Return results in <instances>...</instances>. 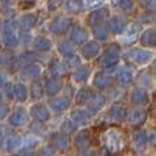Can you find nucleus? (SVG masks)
<instances>
[{
    "mask_svg": "<svg viewBox=\"0 0 156 156\" xmlns=\"http://www.w3.org/2000/svg\"><path fill=\"white\" fill-rule=\"evenodd\" d=\"M89 76H90V67L89 66H78L77 70L71 76V80H73V82H77V83L85 82L89 78Z\"/></svg>",
    "mask_w": 156,
    "mask_h": 156,
    "instance_id": "obj_22",
    "label": "nucleus"
},
{
    "mask_svg": "<svg viewBox=\"0 0 156 156\" xmlns=\"http://www.w3.org/2000/svg\"><path fill=\"white\" fill-rule=\"evenodd\" d=\"M148 138L149 136L145 130H136L132 134V144L136 151L138 152L144 151L147 148V145H148Z\"/></svg>",
    "mask_w": 156,
    "mask_h": 156,
    "instance_id": "obj_10",
    "label": "nucleus"
},
{
    "mask_svg": "<svg viewBox=\"0 0 156 156\" xmlns=\"http://www.w3.org/2000/svg\"><path fill=\"white\" fill-rule=\"evenodd\" d=\"M70 103H69V99L66 97H60V99H55L54 101L51 103V108L55 114H62L65 112L66 110L69 108Z\"/></svg>",
    "mask_w": 156,
    "mask_h": 156,
    "instance_id": "obj_25",
    "label": "nucleus"
},
{
    "mask_svg": "<svg viewBox=\"0 0 156 156\" xmlns=\"http://www.w3.org/2000/svg\"><path fill=\"white\" fill-rule=\"evenodd\" d=\"M151 114L156 118V100L154 101V104H152V107H151Z\"/></svg>",
    "mask_w": 156,
    "mask_h": 156,
    "instance_id": "obj_51",
    "label": "nucleus"
},
{
    "mask_svg": "<svg viewBox=\"0 0 156 156\" xmlns=\"http://www.w3.org/2000/svg\"><path fill=\"white\" fill-rule=\"evenodd\" d=\"M90 144H92L90 130H82L74 137V147L82 154L90 147Z\"/></svg>",
    "mask_w": 156,
    "mask_h": 156,
    "instance_id": "obj_8",
    "label": "nucleus"
},
{
    "mask_svg": "<svg viewBox=\"0 0 156 156\" xmlns=\"http://www.w3.org/2000/svg\"><path fill=\"white\" fill-rule=\"evenodd\" d=\"M105 96L104 94H90L89 100L86 101L88 104V110L90 111L92 114H96L101 110L103 107L105 105Z\"/></svg>",
    "mask_w": 156,
    "mask_h": 156,
    "instance_id": "obj_12",
    "label": "nucleus"
},
{
    "mask_svg": "<svg viewBox=\"0 0 156 156\" xmlns=\"http://www.w3.org/2000/svg\"><path fill=\"white\" fill-rule=\"evenodd\" d=\"M110 85H111V78L108 76H105V74H103V73H97L96 76H94V78H93V86L96 89L104 90V89H107Z\"/></svg>",
    "mask_w": 156,
    "mask_h": 156,
    "instance_id": "obj_24",
    "label": "nucleus"
},
{
    "mask_svg": "<svg viewBox=\"0 0 156 156\" xmlns=\"http://www.w3.org/2000/svg\"><path fill=\"white\" fill-rule=\"evenodd\" d=\"M82 3L86 5V7H92V5H97L101 3V0H82ZM83 5V7H85Z\"/></svg>",
    "mask_w": 156,
    "mask_h": 156,
    "instance_id": "obj_47",
    "label": "nucleus"
},
{
    "mask_svg": "<svg viewBox=\"0 0 156 156\" xmlns=\"http://www.w3.org/2000/svg\"><path fill=\"white\" fill-rule=\"evenodd\" d=\"M49 74L51 77H60L65 76L66 71L62 66V62H58V60H54V62L49 65Z\"/></svg>",
    "mask_w": 156,
    "mask_h": 156,
    "instance_id": "obj_32",
    "label": "nucleus"
},
{
    "mask_svg": "<svg viewBox=\"0 0 156 156\" xmlns=\"http://www.w3.org/2000/svg\"><path fill=\"white\" fill-rule=\"evenodd\" d=\"M30 115L33 116V119L40 123L43 122H47L49 118H51V114H49V110L45 107L44 104H36L32 107L30 110Z\"/></svg>",
    "mask_w": 156,
    "mask_h": 156,
    "instance_id": "obj_11",
    "label": "nucleus"
},
{
    "mask_svg": "<svg viewBox=\"0 0 156 156\" xmlns=\"http://www.w3.org/2000/svg\"><path fill=\"white\" fill-rule=\"evenodd\" d=\"M110 16V10L108 8H97V10L92 11L88 16V22L93 26V25H97V23H101L103 21Z\"/></svg>",
    "mask_w": 156,
    "mask_h": 156,
    "instance_id": "obj_15",
    "label": "nucleus"
},
{
    "mask_svg": "<svg viewBox=\"0 0 156 156\" xmlns=\"http://www.w3.org/2000/svg\"><path fill=\"white\" fill-rule=\"evenodd\" d=\"M148 143H151V145H152V147H155V148H156V132H155V133H152V134L149 136Z\"/></svg>",
    "mask_w": 156,
    "mask_h": 156,
    "instance_id": "obj_49",
    "label": "nucleus"
},
{
    "mask_svg": "<svg viewBox=\"0 0 156 156\" xmlns=\"http://www.w3.org/2000/svg\"><path fill=\"white\" fill-rule=\"evenodd\" d=\"M132 81H133V74L130 70L122 69V70L118 71V74H116V82L119 85H129V83H132Z\"/></svg>",
    "mask_w": 156,
    "mask_h": 156,
    "instance_id": "obj_28",
    "label": "nucleus"
},
{
    "mask_svg": "<svg viewBox=\"0 0 156 156\" xmlns=\"http://www.w3.org/2000/svg\"><path fill=\"white\" fill-rule=\"evenodd\" d=\"M62 86H63V83H62V81H60L59 78L58 77H51V78H48L47 82H45V92H47L48 96L54 97V96H56L60 90H62Z\"/></svg>",
    "mask_w": 156,
    "mask_h": 156,
    "instance_id": "obj_16",
    "label": "nucleus"
},
{
    "mask_svg": "<svg viewBox=\"0 0 156 156\" xmlns=\"http://www.w3.org/2000/svg\"><path fill=\"white\" fill-rule=\"evenodd\" d=\"M133 0H118L115 3V7L121 11H130L133 8Z\"/></svg>",
    "mask_w": 156,
    "mask_h": 156,
    "instance_id": "obj_41",
    "label": "nucleus"
},
{
    "mask_svg": "<svg viewBox=\"0 0 156 156\" xmlns=\"http://www.w3.org/2000/svg\"><path fill=\"white\" fill-rule=\"evenodd\" d=\"M133 63L138 66H143V65H147L152 60V54L149 51H145V49H138V48H134L132 51L127 52L126 55Z\"/></svg>",
    "mask_w": 156,
    "mask_h": 156,
    "instance_id": "obj_6",
    "label": "nucleus"
},
{
    "mask_svg": "<svg viewBox=\"0 0 156 156\" xmlns=\"http://www.w3.org/2000/svg\"><path fill=\"white\" fill-rule=\"evenodd\" d=\"M36 23H37V16H36L34 14H27L21 21V25L25 30H30L32 27L36 26Z\"/></svg>",
    "mask_w": 156,
    "mask_h": 156,
    "instance_id": "obj_34",
    "label": "nucleus"
},
{
    "mask_svg": "<svg viewBox=\"0 0 156 156\" xmlns=\"http://www.w3.org/2000/svg\"><path fill=\"white\" fill-rule=\"evenodd\" d=\"M26 121H27L26 111H25L23 108L19 107L11 114L10 119H8V123H10V126H12V127H21L26 123Z\"/></svg>",
    "mask_w": 156,
    "mask_h": 156,
    "instance_id": "obj_13",
    "label": "nucleus"
},
{
    "mask_svg": "<svg viewBox=\"0 0 156 156\" xmlns=\"http://www.w3.org/2000/svg\"><path fill=\"white\" fill-rule=\"evenodd\" d=\"M36 2H37V0H22V3H26V4H29V5H33Z\"/></svg>",
    "mask_w": 156,
    "mask_h": 156,
    "instance_id": "obj_53",
    "label": "nucleus"
},
{
    "mask_svg": "<svg viewBox=\"0 0 156 156\" xmlns=\"http://www.w3.org/2000/svg\"><path fill=\"white\" fill-rule=\"evenodd\" d=\"M140 19H141V22H143V23H154V22L156 21V15L151 14V11H148V12L143 14Z\"/></svg>",
    "mask_w": 156,
    "mask_h": 156,
    "instance_id": "obj_43",
    "label": "nucleus"
},
{
    "mask_svg": "<svg viewBox=\"0 0 156 156\" xmlns=\"http://www.w3.org/2000/svg\"><path fill=\"white\" fill-rule=\"evenodd\" d=\"M138 3L147 11H151V12L156 11V0H138Z\"/></svg>",
    "mask_w": 156,
    "mask_h": 156,
    "instance_id": "obj_42",
    "label": "nucleus"
},
{
    "mask_svg": "<svg viewBox=\"0 0 156 156\" xmlns=\"http://www.w3.org/2000/svg\"><path fill=\"white\" fill-rule=\"evenodd\" d=\"M152 70H154L155 73H156V59L154 60V62H152Z\"/></svg>",
    "mask_w": 156,
    "mask_h": 156,
    "instance_id": "obj_56",
    "label": "nucleus"
},
{
    "mask_svg": "<svg viewBox=\"0 0 156 156\" xmlns=\"http://www.w3.org/2000/svg\"><path fill=\"white\" fill-rule=\"evenodd\" d=\"M22 144V138L19 136H10L7 140L4 141V149L5 151H14V149L19 148Z\"/></svg>",
    "mask_w": 156,
    "mask_h": 156,
    "instance_id": "obj_30",
    "label": "nucleus"
},
{
    "mask_svg": "<svg viewBox=\"0 0 156 156\" xmlns=\"http://www.w3.org/2000/svg\"><path fill=\"white\" fill-rule=\"evenodd\" d=\"M4 83H5V78L2 73H0V86H4Z\"/></svg>",
    "mask_w": 156,
    "mask_h": 156,
    "instance_id": "obj_52",
    "label": "nucleus"
},
{
    "mask_svg": "<svg viewBox=\"0 0 156 156\" xmlns=\"http://www.w3.org/2000/svg\"><path fill=\"white\" fill-rule=\"evenodd\" d=\"M18 154L19 155H29V154H32V151L29 149V147H26V149H22V151H19Z\"/></svg>",
    "mask_w": 156,
    "mask_h": 156,
    "instance_id": "obj_50",
    "label": "nucleus"
},
{
    "mask_svg": "<svg viewBox=\"0 0 156 156\" xmlns=\"http://www.w3.org/2000/svg\"><path fill=\"white\" fill-rule=\"evenodd\" d=\"M23 74L26 77H30V78H37L41 74V66L34 65V63H30V65H27L26 69L23 70Z\"/></svg>",
    "mask_w": 156,
    "mask_h": 156,
    "instance_id": "obj_36",
    "label": "nucleus"
},
{
    "mask_svg": "<svg viewBox=\"0 0 156 156\" xmlns=\"http://www.w3.org/2000/svg\"><path fill=\"white\" fill-rule=\"evenodd\" d=\"M16 23L14 21H5L3 26V40L7 47H16L19 43V37L16 33Z\"/></svg>",
    "mask_w": 156,
    "mask_h": 156,
    "instance_id": "obj_3",
    "label": "nucleus"
},
{
    "mask_svg": "<svg viewBox=\"0 0 156 156\" xmlns=\"http://www.w3.org/2000/svg\"><path fill=\"white\" fill-rule=\"evenodd\" d=\"M130 101L134 105H147L149 103V96L147 93V90L144 89H134V92L132 93Z\"/></svg>",
    "mask_w": 156,
    "mask_h": 156,
    "instance_id": "obj_18",
    "label": "nucleus"
},
{
    "mask_svg": "<svg viewBox=\"0 0 156 156\" xmlns=\"http://www.w3.org/2000/svg\"><path fill=\"white\" fill-rule=\"evenodd\" d=\"M100 54V45L96 41H89L82 47V55L85 59H94Z\"/></svg>",
    "mask_w": 156,
    "mask_h": 156,
    "instance_id": "obj_19",
    "label": "nucleus"
},
{
    "mask_svg": "<svg viewBox=\"0 0 156 156\" xmlns=\"http://www.w3.org/2000/svg\"><path fill=\"white\" fill-rule=\"evenodd\" d=\"M51 147L58 151L66 152L67 149H70V140L65 133H52L51 134Z\"/></svg>",
    "mask_w": 156,
    "mask_h": 156,
    "instance_id": "obj_7",
    "label": "nucleus"
},
{
    "mask_svg": "<svg viewBox=\"0 0 156 156\" xmlns=\"http://www.w3.org/2000/svg\"><path fill=\"white\" fill-rule=\"evenodd\" d=\"M3 138H4V134H3V130L0 129V144L3 143Z\"/></svg>",
    "mask_w": 156,
    "mask_h": 156,
    "instance_id": "obj_55",
    "label": "nucleus"
},
{
    "mask_svg": "<svg viewBox=\"0 0 156 156\" xmlns=\"http://www.w3.org/2000/svg\"><path fill=\"white\" fill-rule=\"evenodd\" d=\"M73 25V19L69 16H58L49 23V30L54 34H65Z\"/></svg>",
    "mask_w": 156,
    "mask_h": 156,
    "instance_id": "obj_5",
    "label": "nucleus"
},
{
    "mask_svg": "<svg viewBox=\"0 0 156 156\" xmlns=\"http://www.w3.org/2000/svg\"><path fill=\"white\" fill-rule=\"evenodd\" d=\"M92 115H93V114L89 110H74L73 112H71V119H73L77 125H81V123H86V122L90 119Z\"/></svg>",
    "mask_w": 156,
    "mask_h": 156,
    "instance_id": "obj_23",
    "label": "nucleus"
},
{
    "mask_svg": "<svg viewBox=\"0 0 156 156\" xmlns=\"http://www.w3.org/2000/svg\"><path fill=\"white\" fill-rule=\"evenodd\" d=\"M147 118H148V114L145 111L134 110V111H132V114L129 116V123L133 127H140L147 122Z\"/></svg>",
    "mask_w": 156,
    "mask_h": 156,
    "instance_id": "obj_17",
    "label": "nucleus"
},
{
    "mask_svg": "<svg viewBox=\"0 0 156 156\" xmlns=\"http://www.w3.org/2000/svg\"><path fill=\"white\" fill-rule=\"evenodd\" d=\"M140 43L144 47H149V48H155L156 47V29H148L141 34Z\"/></svg>",
    "mask_w": 156,
    "mask_h": 156,
    "instance_id": "obj_21",
    "label": "nucleus"
},
{
    "mask_svg": "<svg viewBox=\"0 0 156 156\" xmlns=\"http://www.w3.org/2000/svg\"><path fill=\"white\" fill-rule=\"evenodd\" d=\"M63 0H48V10L49 11H55L62 5Z\"/></svg>",
    "mask_w": 156,
    "mask_h": 156,
    "instance_id": "obj_44",
    "label": "nucleus"
},
{
    "mask_svg": "<svg viewBox=\"0 0 156 156\" xmlns=\"http://www.w3.org/2000/svg\"><path fill=\"white\" fill-rule=\"evenodd\" d=\"M119 62V47L116 44H110L105 48L103 56L99 60V66L103 70H111Z\"/></svg>",
    "mask_w": 156,
    "mask_h": 156,
    "instance_id": "obj_2",
    "label": "nucleus"
},
{
    "mask_svg": "<svg viewBox=\"0 0 156 156\" xmlns=\"http://www.w3.org/2000/svg\"><path fill=\"white\" fill-rule=\"evenodd\" d=\"M127 25L126 19L123 18V16H112V18L108 21L107 23V30H110L112 34H119V33H122V30L125 29V26Z\"/></svg>",
    "mask_w": 156,
    "mask_h": 156,
    "instance_id": "obj_14",
    "label": "nucleus"
},
{
    "mask_svg": "<svg viewBox=\"0 0 156 156\" xmlns=\"http://www.w3.org/2000/svg\"><path fill=\"white\" fill-rule=\"evenodd\" d=\"M2 100H3V96H2V93H0V101H2Z\"/></svg>",
    "mask_w": 156,
    "mask_h": 156,
    "instance_id": "obj_57",
    "label": "nucleus"
},
{
    "mask_svg": "<svg viewBox=\"0 0 156 156\" xmlns=\"http://www.w3.org/2000/svg\"><path fill=\"white\" fill-rule=\"evenodd\" d=\"M90 90L88 88H82L77 92V96H76V103L77 104H86V101L89 100L90 97Z\"/></svg>",
    "mask_w": 156,
    "mask_h": 156,
    "instance_id": "obj_39",
    "label": "nucleus"
},
{
    "mask_svg": "<svg viewBox=\"0 0 156 156\" xmlns=\"http://www.w3.org/2000/svg\"><path fill=\"white\" fill-rule=\"evenodd\" d=\"M76 130H77V123L73 121V119H67V121H65L62 123V126H60V132L65 133L66 136L73 134Z\"/></svg>",
    "mask_w": 156,
    "mask_h": 156,
    "instance_id": "obj_38",
    "label": "nucleus"
},
{
    "mask_svg": "<svg viewBox=\"0 0 156 156\" xmlns=\"http://www.w3.org/2000/svg\"><path fill=\"white\" fill-rule=\"evenodd\" d=\"M107 119L110 122H114V123H119L123 119L127 118V110L122 103H114L110 107V110L107 111Z\"/></svg>",
    "mask_w": 156,
    "mask_h": 156,
    "instance_id": "obj_4",
    "label": "nucleus"
},
{
    "mask_svg": "<svg viewBox=\"0 0 156 156\" xmlns=\"http://www.w3.org/2000/svg\"><path fill=\"white\" fill-rule=\"evenodd\" d=\"M88 40V30L83 26H76L71 30V41L74 44H83Z\"/></svg>",
    "mask_w": 156,
    "mask_h": 156,
    "instance_id": "obj_20",
    "label": "nucleus"
},
{
    "mask_svg": "<svg viewBox=\"0 0 156 156\" xmlns=\"http://www.w3.org/2000/svg\"><path fill=\"white\" fill-rule=\"evenodd\" d=\"M34 59H36L34 54H32V52H25V54H22L21 56H19L18 63L22 66H27V65L34 62Z\"/></svg>",
    "mask_w": 156,
    "mask_h": 156,
    "instance_id": "obj_40",
    "label": "nucleus"
},
{
    "mask_svg": "<svg viewBox=\"0 0 156 156\" xmlns=\"http://www.w3.org/2000/svg\"><path fill=\"white\" fill-rule=\"evenodd\" d=\"M3 3H5V4H12L14 2H15V0H2Z\"/></svg>",
    "mask_w": 156,
    "mask_h": 156,
    "instance_id": "obj_54",
    "label": "nucleus"
},
{
    "mask_svg": "<svg viewBox=\"0 0 156 156\" xmlns=\"http://www.w3.org/2000/svg\"><path fill=\"white\" fill-rule=\"evenodd\" d=\"M32 96H33V99H36V100H40L41 97L44 96V88H43L41 81H38V80L33 81V83H32Z\"/></svg>",
    "mask_w": 156,
    "mask_h": 156,
    "instance_id": "obj_37",
    "label": "nucleus"
},
{
    "mask_svg": "<svg viewBox=\"0 0 156 156\" xmlns=\"http://www.w3.org/2000/svg\"><path fill=\"white\" fill-rule=\"evenodd\" d=\"M40 155H54L55 154V149L52 147H43V149L38 151Z\"/></svg>",
    "mask_w": 156,
    "mask_h": 156,
    "instance_id": "obj_46",
    "label": "nucleus"
},
{
    "mask_svg": "<svg viewBox=\"0 0 156 156\" xmlns=\"http://www.w3.org/2000/svg\"><path fill=\"white\" fill-rule=\"evenodd\" d=\"M58 51H59V54L63 55V56H69V55H71L74 52L73 41H62V43H59V45H58Z\"/></svg>",
    "mask_w": 156,
    "mask_h": 156,
    "instance_id": "obj_31",
    "label": "nucleus"
},
{
    "mask_svg": "<svg viewBox=\"0 0 156 156\" xmlns=\"http://www.w3.org/2000/svg\"><path fill=\"white\" fill-rule=\"evenodd\" d=\"M14 96L19 100V101H25L27 99V88L23 85V83H18V85L14 86L12 89Z\"/></svg>",
    "mask_w": 156,
    "mask_h": 156,
    "instance_id": "obj_35",
    "label": "nucleus"
},
{
    "mask_svg": "<svg viewBox=\"0 0 156 156\" xmlns=\"http://www.w3.org/2000/svg\"><path fill=\"white\" fill-rule=\"evenodd\" d=\"M80 65H81V59L78 56H76V55H73V56L69 55V56L62 62V66H63L66 73H67V71H71V70H76Z\"/></svg>",
    "mask_w": 156,
    "mask_h": 156,
    "instance_id": "obj_27",
    "label": "nucleus"
},
{
    "mask_svg": "<svg viewBox=\"0 0 156 156\" xmlns=\"http://www.w3.org/2000/svg\"><path fill=\"white\" fill-rule=\"evenodd\" d=\"M33 47H34L36 51L47 52V51H49V49L52 48V43H51V40H48L47 37H43V36H40V37H37L34 40V43H33Z\"/></svg>",
    "mask_w": 156,
    "mask_h": 156,
    "instance_id": "obj_26",
    "label": "nucleus"
},
{
    "mask_svg": "<svg viewBox=\"0 0 156 156\" xmlns=\"http://www.w3.org/2000/svg\"><path fill=\"white\" fill-rule=\"evenodd\" d=\"M0 26H2V21H0Z\"/></svg>",
    "mask_w": 156,
    "mask_h": 156,
    "instance_id": "obj_58",
    "label": "nucleus"
},
{
    "mask_svg": "<svg viewBox=\"0 0 156 156\" xmlns=\"http://www.w3.org/2000/svg\"><path fill=\"white\" fill-rule=\"evenodd\" d=\"M7 114H8V107H0V121L2 119H4L5 116H7Z\"/></svg>",
    "mask_w": 156,
    "mask_h": 156,
    "instance_id": "obj_48",
    "label": "nucleus"
},
{
    "mask_svg": "<svg viewBox=\"0 0 156 156\" xmlns=\"http://www.w3.org/2000/svg\"><path fill=\"white\" fill-rule=\"evenodd\" d=\"M141 30V26L137 23H129L125 26V29L122 30L123 32V37H122V41H123V44H126V45H130V44H133L136 40H137L138 37V33H140Z\"/></svg>",
    "mask_w": 156,
    "mask_h": 156,
    "instance_id": "obj_9",
    "label": "nucleus"
},
{
    "mask_svg": "<svg viewBox=\"0 0 156 156\" xmlns=\"http://www.w3.org/2000/svg\"><path fill=\"white\" fill-rule=\"evenodd\" d=\"M93 36L96 40L99 41H105L107 40V27L103 26L101 23L93 25Z\"/></svg>",
    "mask_w": 156,
    "mask_h": 156,
    "instance_id": "obj_33",
    "label": "nucleus"
},
{
    "mask_svg": "<svg viewBox=\"0 0 156 156\" xmlns=\"http://www.w3.org/2000/svg\"><path fill=\"white\" fill-rule=\"evenodd\" d=\"M65 7L69 12L71 14H78L82 11L83 8V3L82 0H66L65 2Z\"/></svg>",
    "mask_w": 156,
    "mask_h": 156,
    "instance_id": "obj_29",
    "label": "nucleus"
},
{
    "mask_svg": "<svg viewBox=\"0 0 156 156\" xmlns=\"http://www.w3.org/2000/svg\"><path fill=\"white\" fill-rule=\"evenodd\" d=\"M140 81H141V82H140L141 85L147 86V88L152 85V78L149 77V76H141V77H140Z\"/></svg>",
    "mask_w": 156,
    "mask_h": 156,
    "instance_id": "obj_45",
    "label": "nucleus"
},
{
    "mask_svg": "<svg viewBox=\"0 0 156 156\" xmlns=\"http://www.w3.org/2000/svg\"><path fill=\"white\" fill-rule=\"evenodd\" d=\"M101 145L108 154H118L126 148V136L125 132L118 126H110L100 134Z\"/></svg>",
    "mask_w": 156,
    "mask_h": 156,
    "instance_id": "obj_1",
    "label": "nucleus"
}]
</instances>
